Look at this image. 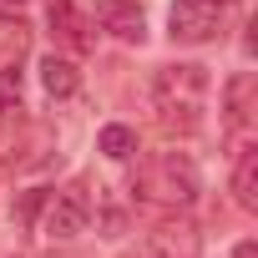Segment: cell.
Returning <instances> with one entry per match:
<instances>
[{"instance_id":"obj_1","label":"cell","mask_w":258,"mask_h":258,"mask_svg":"<svg viewBox=\"0 0 258 258\" xmlns=\"http://www.w3.org/2000/svg\"><path fill=\"white\" fill-rule=\"evenodd\" d=\"M208 66L198 61H177V66H162L152 76V106L162 116V126H177V132H192L203 121V106H208Z\"/></svg>"},{"instance_id":"obj_2","label":"cell","mask_w":258,"mask_h":258,"mask_svg":"<svg viewBox=\"0 0 258 258\" xmlns=\"http://www.w3.org/2000/svg\"><path fill=\"white\" fill-rule=\"evenodd\" d=\"M132 192L137 203H152V208H187L198 198V167L182 152H157L137 167Z\"/></svg>"},{"instance_id":"obj_3","label":"cell","mask_w":258,"mask_h":258,"mask_svg":"<svg viewBox=\"0 0 258 258\" xmlns=\"http://www.w3.org/2000/svg\"><path fill=\"white\" fill-rule=\"evenodd\" d=\"M228 11H233V0H172L167 36H172L177 46H208V41L223 36Z\"/></svg>"},{"instance_id":"obj_4","label":"cell","mask_w":258,"mask_h":258,"mask_svg":"<svg viewBox=\"0 0 258 258\" xmlns=\"http://www.w3.org/2000/svg\"><path fill=\"white\" fill-rule=\"evenodd\" d=\"M86 223H91V198H86V187H61V192H51L46 198V218H41V233L46 238H81L86 233Z\"/></svg>"},{"instance_id":"obj_5","label":"cell","mask_w":258,"mask_h":258,"mask_svg":"<svg viewBox=\"0 0 258 258\" xmlns=\"http://www.w3.org/2000/svg\"><path fill=\"white\" fill-rule=\"evenodd\" d=\"M152 258H203V233L187 218H157L147 233Z\"/></svg>"},{"instance_id":"obj_6","label":"cell","mask_w":258,"mask_h":258,"mask_svg":"<svg viewBox=\"0 0 258 258\" xmlns=\"http://www.w3.org/2000/svg\"><path fill=\"white\" fill-rule=\"evenodd\" d=\"M26 51H31V26L16 11H0V86H21Z\"/></svg>"},{"instance_id":"obj_7","label":"cell","mask_w":258,"mask_h":258,"mask_svg":"<svg viewBox=\"0 0 258 258\" xmlns=\"http://www.w3.org/2000/svg\"><path fill=\"white\" fill-rule=\"evenodd\" d=\"M91 16L101 21L106 36H116L126 46H142L147 41V16H142V6H132V0H96Z\"/></svg>"},{"instance_id":"obj_8","label":"cell","mask_w":258,"mask_h":258,"mask_svg":"<svg viewBox=\"0 0 258 258\" xmlns=\"http://www.w3.org/2000/svg\"><path fill=\"white\" fill-rule=\"evenodd\" d=\"M223 111H228V132H238V147H243V132L253 121V76L248 71H238L223 86Z\"/></svg>"},{"instance_id":"obj_9","label":"cell","mask_w":258,"mask_h":258,"mask_svg":"<svg viewBox=\"0 0 258 258\" xmlns=\"http://www.w3.org/2000/svg\"><path fill=\"white\" fill-rule=\"evenodd\" d=\"M46 16L56 26V36L71 46V51H91V36H86V21L76 16V0H46Z\"/></svg>"},{"instance_id":"obj_10","label":"cell","mask_w":258,"mask_h":258,"mask_svg":"<svg viewBox=\"0 0 258 258\" xmlns=\"http://www.w3.org/2000/svg\"><path fill=\"white\" fill-rule=\"evenodd\" d=\"M233 198H238V208H258V152L243 142L238 147V162H233Z\"/></svg>"},{"instance_id":"obj_11","label":"cell","mask_w":258,"mask_h":258,"mask_svg":"<svg viewBox=\"0 0 258 258\" xmlns=\"http://www.w3.org/2000/svg\"><path fill=\"white\" fill-rule=\"evenodd\" d=\"M41 86H46L51 96H71V91L81 86V71H76L66 56H56V51H51V56L41 61Z\"/></svg>"},{"instance_id":"obj_12","label":"cell","mask_w":258,"mask_h":258,"mask_svg":"<svg viewBox=\"0 0 258 258\" xmlns=\"http://www.w3.org/2000/svg\"><path fill=\"white\" fill-rule=\"evenodd\" d=\"M96 152H106L111 162H126V157L137 152V132H132V126H121V121H111V126H101Z\"/></svg>"},{"instance_id":"obj_13","label":"cell","mask_w":258,"mask_h":258,"mask_svg":"<svg viewBox=\"0 0 258 258\" xmlns=\"http://www.w3.org/2000/svg\"><path fill=\"white\" fill-rule=\"evenodd\" d=\"M233 258H258V248H253V243H238V253H233Z\"/></svg>"},{"instance_id":"obj_14","label":"cell","mask_w":258,"mask_h":258,"mask_svg":"<svg viewBox=\"0 0 258 258\" xmlns=\"http://www.w3.org/2000/svg\"><path fill=\"white\" fill-rule=\"evenodd\" d=\"M121 258H137V253H121Z\"/></svg>"}]
</instances>
